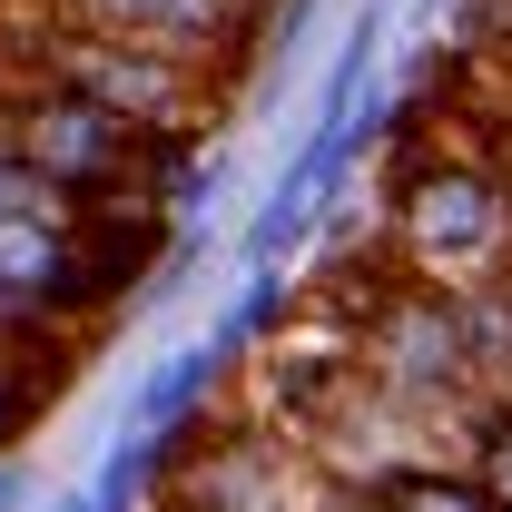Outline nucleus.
Segmentation results:
<instances>
[{
  "label": "nucleus",
  "instance_id": "1",
  "mask_svg": "<svg viewBox=\"0 0 512 512\" xmlns=\"http://www.w3.org/2000/svg\"><path fill=\"white\" fill-rule=\"evenodd\" d=\"M394 256L444 296L503 286L512 276V178L473 168V158H414L394 178Z\"/></svg>",
  "mask_w": 512,
  "mask_h": 512
},
{
  "label": "nucleus",
  "instance_id": "2",
  "mask_svg": "<svg viewBox=\"0 0 512 512\" xmlns=\"http://www.w3.org/2000/svg\"><path fill=\"white\" fill-rule=\"evenodd\" d=\"M355 365H365V384H375V394H394V404H453V394L473 384L463 296L424 286V276H404L375 316L355 325Z\"/></svg>",
  "mask_w": 512,
  "mask_h": 512
},
{
  "label": "nucleus",
  "instance_id": "3",
  "mask_svg": "<svg viewBox=\"0 0 512 512\" xmlns=\"http://www.w3.org/2000/svg\"><path fill=\"white\" fill-rule=\"evenodd\" d=\"M158 247H168V207L158 197H79L69 207V316H99V306H119L128 286L158 266Z\"/></svg>",
  "mask_w": 512,
  "mask_h": 512
},
{
  "label": "nucleus",
  "instance_id": "4",
  "mask_svg": "<svg viewBox=\"0 0 512 512\" xmlns=\"http://www.w3.org/2000/svg\"><path fill=\"white\" fill-rule=\"evenodd\" d=\"M0 316H69V207L40 188L0 197Z\"/></svg>",
  "mask_w": 512,
  "mask_h": 512
},
{
  "label": "nucleus",
  "instance_id": "5",
  "mask_svg": "<svg viewBox=\"0 0 512 512\" xmlns=\"http://www.w3.org/2000/svg\"><path fill=\"white\" fill-rule=\"evenodd\" d=\"M50 10L89 20V30H119V40H148V50H178L197 69H207V50L237 60V40L256 30V0H50Z\"/></svg>",
  "mask_w": 512,
  "mask_h": 512
},
{
  "label": "nucleus",
  "instance_id": "6",
  "mask_svg": "<svg viewBox=\"0 0 512 512\" xmlns=\"http://www.w3.org/2000/svg\"><path fill=\"white\" fill-rule=\"evenodd\" d=\"M463 483H473L493 512H512V394L473 404V473H463Z\"/></svg>",
  "mask_w": 512,
  "mask_h": 512
},
{
  "label": "nucleus",
  "instance_id": "7",
  "mask_svg": "<svg viewBox=\"0 0 512 512\" xmlns=\"http://www.w3.org/2000/svg\"><path fill=\"white\" fill-rule=\"evenodd\" d=\"M365 512H493L463 473H384L375 493H365Z\"/></svg>",
  "mask_w": 512,
  "mask_h": 512
},
{
  "label": "nucleus",
  "instance_id": "8",
  "mask_svg": "<svg viewBox=\"0 0 512 512\" xmlns=\"http://www.w3.org/2000/svg\"><path fill=\"white\" fill-rule=\"evenodd\" d=\"M30 414H40V404L10 384V365H0V444H10V434H30Z\"/></svg>",
  "mask_w": 512,
  "mask_h": 512
},
{
  "label": "nucleus",
  "instance_id": "9",
  "mask_svg": "<svg viewBox=\"0 0 512 512\" xmlns=\"http://www.w3.org/2000/svg\"><path fill=\"white\" fill-rule=\"evenodd\" d=\"M10 493H20V483H10V463H0V512H10Z\"/></svg>",
  "mask_w": 512,
  "mask_h": 512
},
{
  "label": "nucleus",
  "instance_id": "10",
  "mask_svg": "<svg viewBox=\"0 0 512 512\" xmlns=\"http://www.w3.org/2000/svg\"><path fill=\"white\" fill-rule=\"evenodd\" d=\"M10 188H20V178H10V158H0V197H10Z\"/></svg>",
  "mask_w": 512,
  "mask_h": 512
}]
</instances>
